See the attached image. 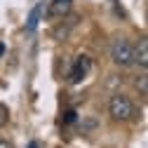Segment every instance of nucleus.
<instances>
[{
    "instance_id": "f03ea898",
    "label": "nucleus",
    "mask_w": 148,
    "mask_h": 148,
    "mask_svg": "<svg viewBox=\"0 0 148 148\" xmlns=\"http://www.w3.org/2000/svg\"><path fill=\"white\" fill-rule=\"evenodd\" d=\"M110 59H113V64L118 66H132L134 64V47L129 45L125 38H118L110 42Z\"/></svg>"
},
{
    "instance_id": "9b49d317",
    "label": "nucleus",
    "mask_w": 148,
    "mask_h": 148,
    "mask_svg": "<svg viewBox=\"0 0 148 148\" xmlns=\"http://www.w3.org/2000/svg\"><path fill=\"white\" fill-rule=\"evenodd\" d=\"M0 148H14V146H12L10 141H0Z\"/></svg>"
},
{
    "instance_id": "20e7f679",
    "label": "nucleus",
    "mask_w": 148,
    "mask_h": 148,
    "mask_svg": "<svg viewBox=\"0 0 148 148\" xmlns=\"http://www.w3.org/2000/svg\"><path fill=\"white\" fill-rule=\"evenodd\" d=\"M71 5H73V0H52L49 3V16H57V19H64V16L71 12Z\"/></svg>"
},
{
    "instance_id": "f8f14e48",
    "label": "nucleus",
    "mask_w": 148,
    "mask_h": 148,
    "mask_svg": "<svg viewBox=\"0 0 148 148\" xmlns=\"http://www.w3.org/2000/svg\"><path fill=\"white\" fill-rule=\"evenodd\" d=\"M28 148H40V143H38V141H31V143H28Z\"/></svg>"
},
{
    "instance_id": "9d476101",
    "label": "nucleus",
    "mask_w": 148,
    "mask_h": 148,
    "mask_svg": "<svg viewBox=\"0 0 148 148\" xmlns=\"http://www.w3.org/2000/svg\"><path fill=\"white\" fill-rule=\"evenodd\" d=\"M73 120H75V113L71 110V113H66V122H73Z\"/></svg>"
},
{
    "instance_id": "39448f33",
    "label": "nucleus",
    "mask_w": 148,
    "mask_h": 148,
    "mask_svg": "<svg viewBox=\"0 0 148 148\" xmlns=\"http://www.w3.org/2000/svg\"><path fill=\"white\" fill-rule=\"evenodd\" d=\"M134 61H136L141 68L148 66V40H146V38H141V40H139V47L134 49Z\"/></svg>"
},
{
    "instance_id": "0eeeda50",
    "label": "nucleus",
    "mask_w": 148,
    "mask_h": 148,
    "mask_svg": "<svg viewBox=\"0 0 148 148\" xmlns=\"http://www.w3.org/2000/svg\"><path fill=\"white\" fill-rule=\"evenodd\" d=\"M75 21H78V19H75V16H71V19H68L66 24H61V26H57V31H54V38H57V40H64V38H66V35L71 33V28H73V26H75Z\"/></svg>"
},
{
    "instance_id": "f257e3e1",
    "label": "nucleus",
    "mask_w": 148,
    "mask_h": 148,
    "mask_svg": "<svg viewBox=\"0 0 148 148\" xmlns=\"http://www.w3.org/2000/svg\"><path fill=\"white\" fill-rule=\"evenodd\" d=\"M108 113L113 120H129V118H134L136 115V108L134 103L129 101V97L125 94H113L108 101Z\"/></svg>"
},
{
    "instance_id": "1a4fd4ad",
    "label": "nucleus",
    "mask_w": 148,
    "mask_h": 148,
    "mask_svg": "<svg viewBox=\"0 0 148 148\" xmlns=\"http://www.w3.org/2000/svg\"><path fill=\"white\" fill-rule=\"evenodd\" d=\"M136 87H139V89H141V94H143V97H146V75H143V78H141V80H139V82H136Z\"/></svg>"
},
{
    "instance_id": "6e6552de",
    "label": "nucleus",
    "mask_w": 148,
    "mask_h": 148,
    "mask_svg": "<svg viewBox=\"0 0 148 148\" xmlns=\"http://www.w3.org/2000/svg\"><path fill=\"white\" fill-rule=\"evenodd\" d=\"M7 120H10V110H7L5 103H0V127L7 125Z\"/></svg>"
},
{
    "instance_id": "423d86ee",
    "label": "nucleus",
    "mask_w": 148,
    "mask_h": 148,
    "mask_svg": "<svg viewBox=\"0 0 148 148\" xmlns=\"http://www.w3.org/2000/svg\"><path fill=\"white\" fill-rule=\"evenodd\" d=\"M42 12H45V3H38L33 10H31V16H28V24H26V31H35L38 28V24H40V16H42Z\"/></svg>"
},
{
    "instance_id": "7ed1b4c3",
    "label": "nucleus",
    "mask_w": 148,
    "mask_h": 148,
    "mask_svg": "<svg viewBox=\"0 0 148 148\" xmlns=\"http://www.w3.org/2000/svg\"><path fill=\"white\" fill-rule=\"evenodd\" d=\"M89 68H92V61H89V57H87V54H80V57L75 59V66H73V71H71V82L73 85H78L85 75H87V73H89Z\"/></svg>"
}]
</instances>
